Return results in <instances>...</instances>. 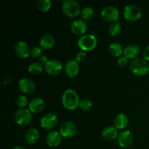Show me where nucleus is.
Masks as SVG:
<instances>
[{
	"mask_svg": "<svg viewBox=\"0 0 149 149\" xmlns=\"http://www.w3.org/2000/svg\"><path fill=\"white\" fill-rule=\"evenodd\" d=\"M79 97L77 92L72 89H68L62 96L63 106L68 110H74L79 106Z\"/></svg>",
	"mask_w": 149,
	"mask_h": 149,
	"instance_id": "1",
	"label": "nucleus"
},
{
	"mask_svg": "<svg viewBox=\"0 0 149 149\" xmlns=\"http://www.w3.org/2000/svg\"><path fill=\"white\" fill-rule=\"evenodd\" d=\"M148 63L144 58H135L130 65V69L131 72L135 75L140 76V77L146 75L147 73H148Z\"/></svg>",
	"mask_w": 149,
	"mask_h": 149,
	"instance_id": "2",
	"label": "nucleus"
},
{
	"mask_svg": "<svg viewBox=\"0 0 149 149\" xmlns=\"http://www.w3.org/2000/svg\"><path fill=\"white\" fill-rule=\"evenodd\" d=\"M62 11L68 17H75L81 13V7L75 0H65L62 3Z\"/></svg>",
	"mask_w": 149,
	"mask_h": 149,
	"instance_id": "3",
	"label": "nucleus"
},
{
	"mask_svg": "<svg viewBox=\"0 0 149 149\" xmlns=\"http://www.w3.org/2000/svg\"><path fill=\"white\" fill-rule=\"evenodd\" d=\"M97 39L93 34H86L81 36L77 42V45L83 51H90L97 46Z\"/></svg>",
	"mask_w": 149,
	"mask_h": 149,
	"instance_id": "4",
	"label": "nucleus"
},
{
	"mask_svg": "<svg viewBox=\"0 0 149 149\" xmlns=\"http://www.w3.org/2000/svg\"><path fill=\"white\" fill-rule=\"evenodd\" d=\"M15 121L20 126H26L32 121V113L29 109H20L15 113Z\"/></svg>",
	"mask_w": 149,
	"mask_h": 149,
	"instance_id": "5",
	"label": "nucleus"
},
{
	"mask_svg": "<svg viewBox=\"0 0 149 149\" xmlns=\"http://www.w3.org/2000/svg\"><path fill=\"white\" fill-rule=\"evenodd\" d=\"M123 15L126 20L130 21H135L141 18L142 11L138 6L135 4H129L124 9Z\"/></svg>",
	"mask_w": 149,
	"mask_h": 149,
	"instance_id": "6",
	"label": "nucleus"
},
{
	"mask_svg": "<svg viewBox=\"0 0 149 149\" xmlns=\"http://www.w3.org/2000/svg\"><path fill=\"white\" fill-rule=\"evenodd\" d=\"M102 18L107 22H116L119 17V12L116 7L108 5L103 7L100 13Z\"/></svg>",
	"mask_w": 149,
	"mask_h": 149,
	"instance_id": "7",
	"label": "nucleus"
},
{
	"mask_svg": "<svg viewBox=\"0 0 149 149\" xmlns=\"http://www.w3.org/2000/svg\"><path fill=\"white\" fill-rule=\"evenodd\" d=\"M58 122V116L54 113H47L41 119V126L43 129L49 130L55 127Z\"/></svg>",
	"mask_w": 149,
	"mask_h": 149,
	"instance_id": "8",
	"label": "nucleus"
},
{
	"mask_svg": "<svg viewBox=\"0 0 149 149\" xmlns=\"http://www.w3.org/2000/svg\"><path fill=\"white\" fill-rule=\"evenodd\" d=\"M77 125L72 122H65L60 127V133L63 138H72L77 134Z\"/></svg>",
	"mask_w": 149,
	"mask_h": 149,
	"instance_id": "9",
	"label": "nucleus"
},
{
	"mask_svg": "<svg viewBox=\"0 0 149 149\" xmlns=\"http://www.w3.org/2000/svg\"><path fill=\"white\" fill-rule=\"evenodd\" d=\"M45 71L51 76H56L61 73L63 69V64L56 59L49 60L45 65Z\"/></svg>",
	"mask_w": 149,
	"mask_h": 149,
	"instance_id": "10",
	"label": "nucleus"
},
{
	"mask_svg": "<svg viewBox=\"0 0 149 149\" xmlns=\"http://www.w3.org/2000/svg\"><path fill=\"white\" fill-rule=\"evenodd\" d=\"M117 142L122 148H129L133 143V135L129 130H123L117 137Z\"/></svg>",
	"mask_w": 149,
	"mask_h": 149,
	"instance_id": "11",
	"label": "nucleus"
},
{
	"mask_svg": "<svg viewBox=\"0 0 149 149\" xmlns=\"http://www.w3.org/2000/svg\"><path fill=\"white\" fill-rule=\"evenodd\" d=\"M71 31L77 36H84L87 30V24L82 19H77L74 20L71 25Z\"/></svg>",
	"mask_w": 149,
	"mask_h": 149,
	"instance_id": "12",
	"label": "nucleus"
},
{
	"mask_svg": "<svg viewBox=\"0 0 149 149\" xmlns=\"http://www.w3.org/2000/svg\"><path fill=\"white\" fill-rule=\"evenodd\" d=\"M64 71L65 74L70 78H74L76 76L78 75L79 71V65L78 62L74 60H68L65 64Z\"/></svg>",
	"mask_w": 149,
	"mask_h": 149,
	"instance_id": "13",
	"label": "nucleus"
},
{
	"mask_svg": "<svg viewBox=\"0 0 149 149\" xmlns=\"http://www.w3.org/2000/svg\"><path fill=\"white\" fill-rule=\"evenodd\" d=\"M18 88L23 93L30 94L35 91L36 84L31 79H29L28 78H23L18 81Z\"/></svg>",
	"mask_w": 149,
	"mask_h": 149,
	"instance_id": "14",
	"label": "nucleus"
},
{
	"mask_svg": "<svg viewBox=\"0 0 149 149\" xmlns=\"http://www.w3.org/2000/svg\"><path fill=\"white\" fill-rule=\"evenodd\" d=\"M15 52L19 58H26L30 55L31 49L28 43L23 41H20L15 46Z\"/></svg>",
	"mask_w": 149,
	"mask_h": 149,
	"instance_id": "15",
	"label": "nucleus"
},
{
	"mask_svg": "<svg viewBox=\"0 0 149 149\" xmlns=\"http://www.w3.org/2000/svg\"><path fill=\"white\" fill-rule=\"evenodd\" d=\"M45 101L41 97H35V98H33L29 102V108L30 111L31 113H38L42 111H43V109H45Z\"/></svg>",
	"mask_w": 149,
	"mask_h": 149,
	"instance_id": "16",
	"label": "nucleus"
},
{
	"mask_svg": "<svg viewBox=\"0 0 149 149\" xmlns=\"http://www.w3.org/2000/svg\"><path fill=\"white\" fill-rule=\"evenodd\" d=\"M61 142V135L58 131L49 132L46 137V143L49 147H57Z\"/></svg>",
	"mask_w": 149,
	"mask_h": 149,
	"instance_id": "17",
	"label": "nucleus"
},
{
	"mask_svg": "<svg viewBox=\"0 0 149 149\" xmlns=\"http://www.w3.org/2000/svg\"><path fill=\"white\" fill-rule=\"evenodd\" d=\"M114 127L117 130H123L129 125V118L125 113H121L116 115L114 118Z\"/></svg>",
	"mask_w": 149,
	"mask_h": 149,
	"instance_id": "18",
	"label": "nucleus"
},
{
	"mask_svg": "<svg viewBox=\"0 0 149 149\" xmlns=\"http://www.w3.org/2000/svg\"><path fill=\"white\" fill-rule=\"evenodd\" d=\"M123 53L124 56L127 59H135L140 54V48L138 45L130 44L125 48Z\"/></svg>",
	"mask_w": 149,
	"mask_h": 149,
	"instance_id": "19",
	"label": "nucleus"
},
{
	"mask_svg": "<svg viewBox=\"0 0 149 149\" xmlns=\"http://www.w3.org/2000/svg\"><path fill=\"white\" fill-rule=\"evenodd\" d=\"M55 38L50 33H45L42 35V37L40 38V44L41 47L45 49H49L53 47L55 45Z\"/></svg>",
	"mask_w": 149,
	"mask_h": 149,
	"instance_id": "20",
	"label": "nucleus"
},
{
	"mask_svg": "<svg viewBox=\"0 0 149 149\" xmlns=\"http://www.w3.org/2000/svg\"><path fill=\"white\" fill-rule=\"evenodd\" d=\"M40 138V133L39 131L36 128H31L28 130L27 132L25 135V138L28 143L29 144H35L39 141Z\"/></svg>",
	"mask_w": 149,
	"mask_h": 149,
	"instance_id": "21",
	"label": "nucleus"
},
{
	"mask_svg": "<svg viewBox=\"0 0 149 149\" xmlns=\"http://www.w3.org/2000/svg\"><path fill=\"white\" fill-rule=\"evenodd\" d=\"M102 135L105 140L113 141L117 138L119 134H118L117 129L115 127L109 126L103 129V132H102Z\"/></svg>",
	"mask_w": 149,
	"mask_h": 149,
	"instance_id": "22",
	"label": "nucleus"
},
{
	"mask_svg": "<svg viewBox=\"0 0 149 149\" xmlns=\"http://www.w3.org/2000/svg\"><path fill=\"white\" fill-rule=\"evenodd\" d=\"M109 52L113 56L121 57L122 52H124V49L120 43L115 42L111 44L109 46Z\"/></svg>",
	"mask_w": 149,
	"mask_h": 149,
	"instance_id": "23",
	"label": "nucleus"
},
{
	"mask_svg": "<svg viewBox=\"0 0 149 149\" xmlns=\"http://www.w3.org/2000/svg\"><path fill=\"white\" fill-rule=\"evenodd\" d=\"M80 14H81V16L83 20H91L93 17V16H94V9L91 6H86L84 8H82Z\"/></svg>",
	"mask_w": 149,
	"mask_h": 149,
	"instance_id": "24",
	"label": "nucleus"
},
{
	"mask_svg": "<svg viewBox=\"0 0 149 149\" xmlns=\"http://www.w3.org/2000/svg\"><path fill=\"white\" fill-rule=\"evenodd\" d=\"M121 29H122V27H121L120 23L119 22H114V23H112L109 26V32L111 36H116L120 33Z\"/></svg>",
	"mask_w": 149,
	"mask_h": 149,
	"instance_id": "25",
	"label": "nucleus"
},
{
	"mask_svg": "<svg viewBox=\"0 0 149 149\" xmlns=\"http://www.w3.org/2000/svg\"><path fill=\"white\" fill-rule=\"evenodd\" d=\"M43 70V66L40 63H33L29 66V71L33 75L39 74Z\"/></svg>",
	"mask_w": 149,
	"mask_h": 149,
	"instance_id": "26",
	"label": "nucleus"
},
{
	"mask_svg": "<svg viewBox=\"0 0 149 149\" xmlns=\"http://www.w3.org/2000/svg\"><path fill=\"white\" fill-rule=\"evenodd\" d=\"M52 6V2L49 0H39L37 3V7L39 10L42 13H46Z\"/></svg>",
	"mask_w": 149,
	"mask_h": 149,
	"instance_id": "27",
	"label": "nucleus"
},
{
	"mask_svg": "<svg viewBox=\"0 0 149 149\" xmlns=\"http://www.w3.org/2000/svg\"><path fill=\"white\" fill-rule=\"evenodd\" d=\"M80 109L84 111H88L91 109L92 106H93V103L90 99L87 98H82L80 100L79 106Z\"/></svg>",
	"mask_w": 149,
	"mask_h": 149,
	"instance_id": "28",
	"label": "nucleus"
},
{
	"mask_svg": "<svg viewBox=\"0 0 149 149\" xmlns=\"http://www.w3.org/2000/svg\"><path fill=\"white\" fill-rule=\"evenodd\" d=\"M16 103L20 109H25L28 105V99L25 95H20L16 99Z\"/></svg>",
	"mask_w": 149,
	"mask_h": 149,
	"instance_id": "29",
	"label": "nucleus"
},
{
	"mask_svg": "<svg viewBox=\"0 0 149 149\" xmlns=\"http://www.w3.org/2000/svg\"><path fill=\"white\" fill-rule=\"evenodd\" d=\"M42 47L39 46H34L31 49L30 55L32 58H39L40 56H42Z\"/></svg>",
	"mask_w": 149,
	"mask_h": 149,
	"instance_id": "30",
	"label": "nucleus"
},
{
	"mask_svg": "<svg viewBox=\"0 0 149 149\" xmlns=\"http://www.w3.org/2000/svg\"><path fill=\"white\" fill-rule=\"evenodd\" d=\"M86 57H87V54L84 51H81V52H78V53L76 55L75 60L77 62H82L85 60Z\"/></svg>",
	"mask_w": 149,
	"mask_h": 149,
	"instance_id": "31",
	"label": "nucleus"
},
{
	"mask_svg": "<svg viewBox=\"0 0 149 149\" xmlns=\"http://www.w3.org/2000/svg\"><path fill=\"white\" fill-rule=\"evenodd\" d=\"M117 63H118V64H119V66L125 67L127 65L128 59L127 58H125V56H121V57H119V59H118Z\"/></svg>",
	"mask_w": 149,
	"mask_h": 149,
	"instance_id": "32",
	"label": "nucleus"
},
{
	"mask_svg": "<svg viewBox=\"0 0 149 149\" xmlns=\"http://www.w3.org/2000/svg\"><path fill=\"white\" fill-rule=\"evenodd\" d=\"M143 57H144V59L146 60V61H149V45L148 46L146 47L145 49H143Z\"/></svg>",
	"mask_w": 149,
	"mask_h": 149,
	"instance_id": "33",
	"label": "nucleus"
},
{
	"mask_svg": "<svg viewBox=\"0 0 149 149\" xmlns=\"http://www.w3.org/2000/svg\"><path fill=\"white\" fill-rule=\"evenodd\" d=\"M39 61L41 64H45V65L49 61L47 59V57H46L45 55H42V56L39 57Z\"/></svg>",
	"mask_w": 149,
	"mask_h": 149,
	"instance_id": "34",
	"label": "nucleus"
},
{
	"mask_svg": "<svg viewBox=\"0 0 149 149\" xmlns=\"http://www.w3.org/2000/svg\"><path fill=\"white\" fill-rule=\"evenodd\" d=\"M13 149H26L24 146H17L14 147Z\"/></svg>",
	"mask_w": 149,
	"mask_h": 149,
	"instance_id": "35",
	"label": "nucleus"
},
{
	"mask_svg": "<svg viewBox=\"0 0 149 149\" xmlns=\"http://www.w3.org/2000/svg\"><path fill=\"white\" fill-rule=\"evenodd\" d=\"M148 74H149V68H148Z\"/></svg>",
	"mask_w": 149,
	"mask_h": 149,
	"instance_id": "36",
	"label": "nucleus"
}]
</instances>
